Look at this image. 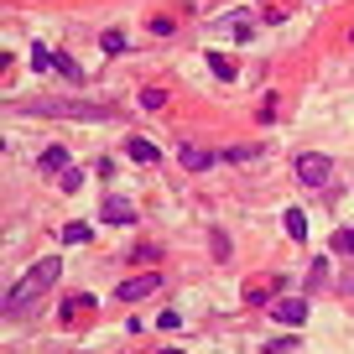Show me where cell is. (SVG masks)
Returning <instances> with one entry per match:
<instances>
[{
	"instance_id": "1",
	"label": "cell",
	"mask_w": 354,
	"mask_h": 354,
	"mask_svg": "<svg viewBox=\"0 0 354 354\" xmlns=\"http://www.w3.org/2000/svg\"><path fill=\"white\" fill-rule=\"evenodd\" d=\"M63 277V261H57V255H42V261L32 266V271H21V277H16V287L6 292V313H21V302H32V297H42L47 287H53V281Z\"/></svg>"
},
{
	"instance_id": "2",
	"label": "cell",
	"mask_w": 354,
	"mask_h": 354,
	"mask_svg": "<svg viewBox=\"0 0 354 354\" xmlns=\"http://www.w3.org/2000/svg\"><path fill=\"white\" fill-rule=\"evenodd\" d=\"M16 115H68V120H115L110 104H84V100H26L11 104Z\"/></svg>"
},
{
	"instance_id": "3",
	"label": "cell",
	"mask_w": 354,
	"mask_h": 354,
	"mask_svg": "<svg viewBox=\"0 0 354 354\" xmlns=\"http://www.w3.org/2000/svg\"><path fill=\"white\" fill-rule=\"evenodd\" d=\"M297 183L302 188H328L333 183V162L323 151H302L297 156Z\"/></svg>"
},
{
	"instance_id": "4",
	"label": "cell",
	"mask_w": 354,
	"mask_h": 354,
	"mask_svg": "<svg viewBox=\"0 0 354 354\" xmlns=\"http://www.w3.org/2000/svg\"><path fill=\"white\" fill-rule=\"evenodd\" d=\"M271 318L287 323V328H302V323H308V302L302 297H277L271 302Z\"/></svg>"
},
{
	"instance_id": "5",
	"label": "cell",
	"mask_w": 354,
	"mask_h": 354,
	"mask_svg": "<svg viewBox=\"0 0 354 354\" xmlns=\"http://www.w3.org/2000/svg\"><path fill=\"white\" fill-rule=\"evenodd\" d=\"M94 308H100V302L88 297V292H78V297H68V302H63V313H57V318H63L68 328H78V323H88V318H94Z\"/></svg>"
},
{
	"instance_id": "6",
	"label": "cell",
	"mask_w": 354,
	"mask_h": 354,
	"mask_svg": "<svg viewBox=\"0 0 354 354\" xmlns=\"http://www.w3.org/2000/svg\"><path fill=\"white\" fill-rule=\"evenodd\" d=\"M156 287H162V277L151 271V277H131V281H120V287H115V297H120V302H141V297H151Z\"/></svg>"
},
{
	"instance_id": "7",
	"label": "cell",
	"mask_w": 354,
	"mask_h": 354,
	"mask_svg": "<svg viewBox=\"0 0 354 354\" xmlns=\"http://www.w3.org/2000/svg\"><path fill=\"white\" fill-rule=\"evenodd\" d=\"M177 162H183V167H188V172H209V167L214 162H219V151H209V146H183V151H177Z\"/></svg>"
},
{
	"instance_id": "8",
	"label": "cell",
	"mask_w": 354,
	"mask_h": 354,
	"mask_svg": "<svg viewBox=\"0 0 354 354\" xmlns=\"http://www.w3.org/2000/svg\"><path fill=\"white\" fill-rule=\"evenodd\" d=\"M100 219L104 224H136V203L131 198H104L100 203Z\"/></svg>"
},
{
	"instance_id": "9",
	"label": "cell",
	"mask_w": 354,
	"mask_h": 354,
	"mask_svg": "<svg viewBox=\"0 0 354 354\" xmlns=\"http://www.w3.org/2000/svg\"><path fill=\"white\" fill-rule=\"evenodd\" d=\"M125 156H131V162H141V167H156V162H162L156 141H146V136H131V141H125Z\"/></svg>"
},
{
	"instance_id": "10",
	"label": "cell",
	"mask_w": 354,
	"mask_h": 354,
	"mask_svg": "<svg viewBox=\"0 0 354 354\" xmlns=\"http://www.w3.org/2000/svg\"><path fill=\"white\" fill-rule=\"evenodd\" d=\"M271 287H287V281H271V277H255L250 287H245V302H255V308H261V302H271Z\"/></svg>"
},
{
	"instance_id": "11",
	"label": "cell",
	"mask_w": 354,
	"mask_h": 354,
	"mask_svg": "<svg viewBox=\"0 0 354 354\" xmlns=\"http://www.w3.org/2000/svg\"><path fill=\"white\" fill-rule=\"evenodd\" d=\"M37 167H42L47 177H63V172H68V151H63V146H47V151H42V162H37Z\"/></svg>"
},
{
	"instance_id": "12",
	"label": "cell",
	"mask_w": 354,
	"mask_h": 354,
	"mask_svg": "<svg viewBox=\"0 0 354 354\" xmlns=\"http://www.w3.org/2000/svg\"><path fill=\"white\" fill-rule=\"evenodd\" d=\"M281 230H287L292 240H308V214H302V209H287V214H281Z\"/></svg>"
},
{
	"instance_id": "13",
	"label": "cell",
	"mask_w": 354,
	"mask_h": 354,
	"mask_svg": "<svg viewBox=\"0 0 354 354\" xmlns=\"http://www.w3.org/2000/svg\"><path fill=\"white\" fill-rule=\"evenodd\" d=\"M53 68H57V73L68 78V84H84V68H78V63H73L68 53H57V57H53Z\"/></svg>"
},
{
	"instance_id": "14",
	"label": "cell",
	"mask_w": 354,
	"mask_h": 354,
	"mask_svg": "<svg viewBox=\"0 0 354 354\" xmlns=\"http://www.w3.org/2000/svg\"><path fill=\"white\" fill-rule=\"evenodd\" d=\"M203 63H209V73H214V78H234V63H230L224 53H203Z\"/></svg>"
},
{
	"instance_id": "15",
	"label": "cell",
	"mask_w": 354,
	"mask_h": 354,
	"mask_svg": "<svg viewBox=\"0 0 354 354\" xmlns=\"http://www.w3.org/2000/svg\"><path fill=\"white\" fill-rule=\"evenodd\" d=\"M100 53H104V57L125 53V32H104V37H100Z\"/></svg>"
},
{
	"instance_id": "16",
	"label": "cell",
	"mask_w": 354,
	"mask_h": 354,
	"mask_svg": "<svg viewBox=\"0 0 354 354\" xmlns=\"http://www.w3.org/2000/svg\"><path fill=\"white\" fill-rule=\"evenodd\" d=\"M88 234H94V230H88V224H78V219H73V224H63V245H84Z\"/></svg>"
},
{
	"instance_id": "17",
	"label": "cell",
	"mask_w": 354,
	"mask_h": 354,
	"mask_svg": "<svg viewBox=\"0 0 354 354\" xmlns=\"http://www.w3.org/2000/svg\"><path fill=\"white\" fill-rule=\"evenodd\" d=\"M333 250H339V255H349V261H354V230H333Z\"/></svg>"
},
{
	"instance_id": "18",
	"label": "cell",
	"mask_w": 354,
	"mask_h": 354,
	"mask_svg": "<svg viewBox=\"0 0 354 354\" xmlns=\"http://www.w3.org/2000/svg\"><path fill=\"white\" fill-rule=\"evenodd\" d=\"M224 26H230V37H234V42H250V16H230Z\"/></svg>"
},
{
	"instance_id": "19",
	"label": "cell",
	"mask_w": 354,
	"mask_h": 354,
	"mask_svg": "<svg viewBox=\"0 0 354 354\" xmlns=\"http://www.w3.org/2000/svg\"><path fill=\"white\" fill-rule=\"evenodd\" d=\"M250 156H261V146H230L219 151V162H250Z\"/></svg>"
},
{
	"instance_id": "20",
	"label": "cell",
	"mask_w": 354,
	"mask_h": 354,
	"mask_svg": "<svg viewBox=\"0 0 354 354\" xmlns=\"http://www.w3.org/2000/svg\"><path fill=\"white\" fill-rule=\"evenodd\" d=\"M57 188H63V193H78V188H84V172H78V167H68V172L57 177Z\"/></svg>"
},
{
	"instance_id": "21",
	"label": "cell",
	"mask_w": 354,
	"mask_h": 354,
	"mask_svg": "<svg viewBox=\"0 0 354 354\" xmlns=\"http://www.w3.org/2000/svg\"><path fill=\"white\" fill-rule=\"evenodd\" d=\"M167 104V88H141V110H162Z\"/></svg>"
},
{
	"instance_id": "22",
	"label": "cell",
	"mask_w": 354,
	"mask_h": 354,
	"mask_svg": "<svg viewBox=\"0 0 354 354\" xmlns=\"http://www.w3.org/2000/svg\"><path fill=\"white\" fill-rule=\"evenodd\" d=\"M308 281H313V287H323V281H328V261H323V255L308 266Z\"/></svg>"
},
{
	"instance_id": "23",
	"label": "cell",
	"mask_w": 354,
	"mask_h": 354,
	"mask_svg": "<svg viewBox=\"0 0 354 354\" xmlns=\"http://www.w3.org/2000/svg\"><path fill=\"white\" fill-rule=\"evenodd\" d=\"M32 68H37V73H47V68H53V53H47V47H42V42H37V47H32Z\"/></svg>"
},
{
	"instance_id": "24",
	"label": "cell",
	"mask_w": 354,
	"mask_h": 354,
	"mask_svg": "<svg viewBox=\"0 0 354 354\" xmlns=\"http://www.w3.org/2000/svg\"><path fill=\"white\" fill-rule=\"evenodd\" d=\"M156 255H162L156 245H136V266H156Z\"/></svg>"
},
{
	"instance_id": "25",
	"label": "cell",
	"mask_w": 354,
	"mask_h": 354,
	"mask_svg": "<svg viewBox=\"0 0 354 354\" xmlns=\"http://www.w3.org/2000/svg\"><path fill=\"white\" fill-rule=\"evenodd\" d=\"M156 328H162V333H177V328H183V318H177V313H172V308H167V313H162V318H156Z\"/></svg>"
},
{
	"instance_id": "26",
	"label": "cell",
	"mask_w": 354,
	"mask_h": 354,
	"mask_svg": "<svg viewBox=\"0 0 354 354\" xmlns=\"http://www.w3.org/2000/svg\"><path fill=\"white\" fill-rule=\"evenodd\" d=\"M209 240H214V261H224V255H230V240H224V230H214Z\"/></svg>"
},
{
	"instance_id": "27",
	"label": "cell",
	"mask_w": 354,
	"mask_h": 354,
	"mask_svg": "<svg viewBox=\"0 0 354 354\" xmlns=\"http://www.w3.org/2000/svg\"><path fill=\"white\" fill-rule=\"evenodd\" d=\"M151 37H172V16H151Z\"/></svg>"
},
{
	"instance_id": "28",
	"label": "cell",
	"mask_w": 354,
	"mask_h": 354,
	"mask_svg": "<svg viewBox=\"0 0 354 354\" xmlns=\"http://www.w3.org/2000/svg\"><path fill=\"white\" fill-rule=\"evenodd\" d=\"M344 292H349V297H354V277H344Z\"/></svg>"
},
{
	"instance_id": "29",
	"label": "cell",
	"mask_w": 354,
	"mask_h": 354,
	"mask_svg": "<svg viewBox=\"0 0 354 354\" xmlns=\"http://www.w3.org/2000/svg\"><path fill=\"white\" fill-rule=\"evenodd\" d=\"M349 42H354V26H349Z\"/></svg>"
},
{
	"instance_id": "30",
	"label": "cell",
	"mask_w": 354,
	"mask_h": 354,
	"mask_svg": "<svg viewBox=\"0 0 354 354\" xmlns=\"http://www.w3.org/2000/svg\"><path fill=\"white\" fill-rule=\"evenodd\" d=\"M167 354H183V349H167Z\"/></svg>"
}]
</instances>
